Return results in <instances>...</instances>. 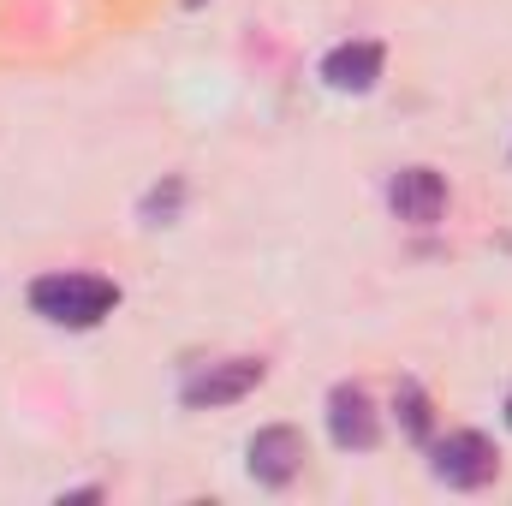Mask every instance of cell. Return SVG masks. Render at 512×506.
I'll use <instances>...</instances> for the list:
<instances>
[{
  "mask_svg": "<svg viewBox=\"0 0 512 506\" xmlns=\"http://www.w3.org/2000/svg\"><path fill=\"white\" fill-rule=\"evenodd\" d=\"M30 310L54 328H102L120 310V286L84 268H54L30 280Z\"/></svg>",
  "mask_w": 512,
  "mask_h": 506,
  "instance_id": "obj_1",
  "label": "cell"
},
{
  "mask_svg": "<svg viewBox=\"0 0 512 506\" xmlns=\"http://www.w3.org/2000/svg\"><path fill=\"white\" fill-rule=\"evenodd\" d=\"M429 471L447 489H489L495 471H501V453L483 429H453V435L429 441Z\"/></svg>",
  "mask_w": 512,
  "mask_h": 506,
  "instance_id": "obj_2",
  "label": "cell"
},
{
  "mask_svg": "<svg viewBox=\"0 0 512 506\" xmlns=\"http://www.w3.org/2000/svg\"><path fill=\"white\" fill-rule=\"evenodd\" d=\"M268 376V364L262 358H227V364H209V370H197V376L179 387V405L185 411H215V405H239L245 393H256Z\"/></svg>",
  "mask_w": 512,
  "mask_h": 506,
  "instance_id": "obj_3",
  "label": "cell"
},
{
  "mask_svg": "<svg viewBox=\"0 0 512 506\" xmlns=\"http://www.w3.org/2000/svg\"><path fill=\"white\" fill-rule=\"evenodd\" d=\"M328 435L340 453H370L382 441V417H376V399L358 387V381H340L328 393Z\"/></svg>",
  "mask_w": 512,
  "mask_h": 506,
  "instance_id": "obj_4",
  "label": "cell"
},
{
  "mask_svg": "<svg viewBox=\"0 0 512 506\" xmlns=\"http://www.w3.org/2000/svg\"><path fill=\"white\" fill-rule=\"evenodd\" d=\"M245 465H251V477L262 483V489H286V483L304 471V435H298L292 423L256 429L251 447H245Z\"/></svg>",
  "mask_w": 512,
  "mask_h": 506,
  "instance_id": "obj_5",
  "label": "cell"
},
{
  "mask_svg": "<svg viewBox=\"0 0 512 506\" xmlns=\"http://www.w3.org/2000/svg\"><path fill=\"white\" fill-rule=\"evenodd\" d=\"M387 209H393L405 227H435V221L447 215V179H441L435 167H405V173H393V185H387Z\"/></svg>",
  "mask_w": 512,
  "mask_h": 506,
  "instance_id": "obj_6",
  "label": "cell"
},
{
  "mask_svg": "<svg viewBox=\"0 0 512 506\" xmlns=\"http://www.w3.org/2000/svg\"><path fill=\"white\" fill-rule=\"evenodd\" d=\"M382 66H387L382 42H340V48L322 54V84L340 90V96H364V90L382 84Z\"/></svg>",
  "mask_w": 512,
  "mask_h": 506,
  "instance_id": "obj_7",
  "label": "cell"
},
{
  "mask_svg": "<svg viewBox=\"0 0 512 506\" xmlns=\"http://www.w3.org/2000/svg\"><path fill=\"white\" fill-rule=\"evenodd\" d=\"M393 411H399V429H405L411 441H429V435H435V405H429V393H423L417 381H399V387H393Z\"/></svg>",
  "mask_w": 512,
  "mask_h": 506,
  "instance_id": "obj_8",
  "label": "cell"
},
{
  "mask_svg": "<svg viewBox=\"0 0 512 506\" xmlns=\"http://www.w3.org/2000/svg\"><path fill=\"white\" fill-rule=\"evenodd\" d=\"M179 197H185V185H179V179L155 185V191L143 197V221H149V227H167V221L179 215Z\"/></svg>",
  "mask_w": 512,
  "mask_h": 506,
  "instance_id": "obj_9",
  "label": "cell"
},
{
  "mask_svg": "<svg viewBox=\"0 0 512 506\" xmlns=\"http://www.w3.org/2000/svg\"><path fill=\"white\" fill-rule=\"evenodd\" d=\"M84 501H102V489H72V495H60V506H84Z\"/></svg>",
  "mask_w": 512,
  "mask_h": 506,
  "instance_id": "obj_10",
  "label": "cell"
},
{
  "mask_svg": "<svg viewBox=\"0 0 512 506\" xmlns=\"http://www.w3.org/2000/svg\"><path fill=\"white\" fill-rule=\"evenodd\" d=\"M507 429H512V393H507Z\"/></svg>",
  "mask_w": 512,
  "mask_h": 506,
  "instance_id": "obj_11",
  "label": "cell"
},
{
  "mask_svg": "<svg viewBox=\"0 0 512 506\" xmlns=\"http://www.w3.org/2000/svg\"><path fill=\"white\" fill-rule=\"evenodd\" d=\"M185 6H203V0H185Z\"/></svg>",
  "mask_w": 512,
  "mask_h": 506,
  "instance_id": "obj_12",
  "label": "cell"
}]
</instances>
